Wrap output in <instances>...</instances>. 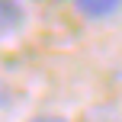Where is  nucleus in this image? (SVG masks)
Wrapping results in <instances>:
<instances>
[{"label": "nucleus", "mask_w": 122, "mask_h": 122, "mask_svg": "<svg viewBox=\"0 0 122 122\" xmlns=\"http://www.w3.org/2000/svg\"><path fill=\"white\" fill-rule=\"evenodd\" d=\"M29 122H67L64 116H55V112H42V116H32Z\"/></svg>", "instance_id": "obj_3"}, {"label": "nucleus", "mask_w": 122, "mask_h": 122, "mask_svg": "<svg viewBox=\"0 0 122 122\" xmlns=\"http://www.w3.org/2000/svg\"><path fill=\"white\" fill-rule=\"evenodd\" d=\"M26 26V6L13 0H0V36H13Z\"/></svg>", "instance_id": "obj_1"}, {"label": "nucleus", "mask_w": 122, "mask_h": 122, "mask_svg": "<svg viewBox=\"0 0 122 122\" xmlns=\"http://www.w3.org/2000/svg\"><path fill=\"white\" fill-rule=\"evenodd\" d=\"M74 10L87 19H106V16H116L122 10V3L119 0H77Z\"/></svg>", "instance_id": "obj_2"}]
</instances>
